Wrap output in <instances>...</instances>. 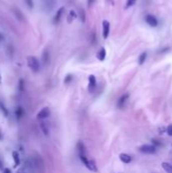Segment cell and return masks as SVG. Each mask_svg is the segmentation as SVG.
I'll list each match as a JSON object with an SVG mask.
<instances>
[{"instance_id": "obj_6", "label": "cell", "mask_w": 172, "mask_h": 173, "mask_svg": "<svg viewBox=\"0 0 172 173\" xmlns=\"http://www.w3.org/2000/svg\"><path fill=\"white\" fill-rule=\"evenodd\" d=\"M96 87V78L94 75H90L88 77V90L89 92H93Z\"/></svg>"}, {"instance_id": "obj_13", "label": "cell", "mask_w": 172, "mask_h": 173, "mask_svg": "<svg viewBox=\"0 0 172 173\" xmlns=\"http://www.w3.org/2000/svg\"><path fill=\"white\" fill-rule=\"evenodd\" d=\"M42 60L45 65H48L50 63V52L48 50H45L42 55Z\"/></svg>"}, {"instance_id": "obj_26", "label": "cell", "mask_w": 172, "mask_h": 173, "mask_svg": "<svg viewBox=\"0 0 172 173\" xmlns=\"http://www.w3.org/2000/svg\"><path fill=\"white\" fill-rule=\"evenodd\" d=\"M94 2H95V0H87V6H88V7H91Z\"/></svg>"}, {"instance_id": "obj_31", "label": "cell", "mask_w": 172, "mask_h": 173, "mask_svg": "<svg viewBox=\"0 0 172 173\" xmlns=\"http://www.w3.org/2000/svg\"><path fill=\"white\" fill-rule=\"evenodd\" d=\"M16 173H26V170H24V169H22V168H21V169L17 170V172H16Z\"/></svg>"}, {"instance_id": "obj_15", "label": "cell", "mask_w": 172, "mask_h": 173, "mask_svg": "<svg viewBox=\"0 0 172 173\" xmlns=\"http://www.w3.org/2000/svg\"><path fill=\"white\" fill-rule=\"evenodd\" d=\"M12 157H13V161H14V167H17L20 163L19 160V154L17 151H13L12 152Z\"/></svg>"}, {"instance_id": "obj_5", "label": "cell", "mask_w": 172, "mask_h": 173, "mask_svg": "<svg viewBox=\"0 0 172 173\" xmlns=\"http://www.w3.org/2000/svg\"><path fill=\"white\" fill-rule=\"evenodd\" d=\"M50 113H51V111H50L49 108H44L39 111L36 117H38V120H45V118H47L48 117H50Z\"/></svg>"}, {"instance_id": "obj_12", "label": "cell", "mask_w": 172, "mask_h": 173, "mask_svg": "<svg viewBox=\"0 0 172 173\" xmlns=\"http://www.w3.org/2000/svg\"><path fill=\"white\" fill-rule=\"evenodd\" d=\"M76 18H77L76 11H74V10H70V11H69V14H68V16H67L68 23H71V22H73L75 19H76Z\"/></svg>"}, {"instance_id": "obj_33", "label": "cell", "mask_w": 172, "mask_h": 173, "mask_svg": "<svg viewBox=\"0 0 172 173\" xmlns=\"http://www.w3.org/2000/svg\"><path fill=\"white\" fill-rule=\"evenodd\" d=\"M2 139H3V136H2L1 132H0V140H2Z\"/></svg>"}, {"instance_id": "obj_2", "label": "cell", "mask_w": 172, "mask_h": 173, "mask_svg": "<svg viewBox=\"0 0 172 173\" xmlns=\"http://www.w3.org/2000/svg\"><path fill=\"white\" fill-rule=\"evenodd\" d=\"M27 65L31 68V70L33 72H39L41 68V64L39 62V60L34 56H31L27 58Z\"/></svg>"}, {"instance_id": "obj_19", "label": "cell", "mask_w": 172, "mask_h": 173, "mask_svg": "<svg viewBox=\"0 0 172 173\" xmlns=\"http://www.w3.org/2000/svg\"><path fill=\"white\" fill-rule=\"evenodd\" d=\"M0 108H1V110L3 111V113H4V115H5L6 117H8V115H9V112H8V110H7V108H6V106L4 105V103L2 101H0Z\"/></svg>"}, {"instance_id": "obj_10", "label": "cell", "mask_w": 172, "mask_h": 173, "mask_svg": "<svg viewBox=\"0 0 172 173\" xmlns=\"http://www.w3.org/2000/svg\"><path fill=\"white\" fill-rule=\"evenodd\" d=\"M77 151L78 154L80 155H86V150H85V146L82 142H78L77 143Z\"/></svg>"}, {"instance_id": "obj_22", "label": "cell", "mask_w": 172, "mask_h": 173, "mask_svg": "<svg viewBox=\"0 0 172 173\" xmlns=\"http://www.w3.org/2000/svg\"><path fill=\"white\" fill-rule=\"evenodd\" d=\"M137 0H127V4H126V8H130L133 5H135Z\"/></svg>"}, {"instance_id": "obj_23", "label": "cell", "mask_w": 172, "mask_h": 173, "mask_svg": "<svg viewBox=\"0 0 172 173\" xmlns=\"http://www.w3.org/2000/svg\"><path fill=\"white\" fill-rule=\"evenodd\" d=\"M72 79H73V76L71 74H68L67 76H66V78H65V80H64V82H65V84H69L71 81H72Z\"/></svg>"}, {"instance_id": "obj_18", "label": "cell", "mask_w": 172, "mask_h": 173, "mask_svg": "<svg viewBox=\"0 0 172 173\" xmlns=\"http://www.w3.org/2000/svg\"><path fill=\"white\" fill-rule=\"evenodd\" d=\"M162 167H163V169L166 171L167 173H172V165L167 162H163L162 163Z\"/></svg>"}, {"instance_id": "obj_21", "label": "cell", "mask_w": 172, "mask_h": 173, "mask_svg": "<svg viewBox=\"0 0 172 173\" xmlns=\"http://www.w3.org/2000/svg\"><path fill=\"white\" fill-rule=\"evenodd\" d=\"M146 58H147L146 52L145 53H143V54H141V56H140V58H139V64L140 65H143L144 62H145V60H146Z\"/></svg>"}, {"instance_id": "obj_3", "label": "cell", "mask_w": 172, "mask_h": 173, "mask_svg": "<svg viewBox=\"0 0 172 173\" xmlns=\"http://www.w3.org/2000/svg\"><path fill=\"white\" fill-rule=\"evenodd\" d=\"M139 150L144 154H154L156 152V147L154 145H143L139 148Z\"/></svg>"}, {"instance_id": "obj_8", "label": "cell", "mask_w": 172, "mask_h": 173, "mask_svg": "<svg viewBox=\"0 0 172 173\" xmlns=\"http://www.w3.org/2000/svg\"><path fill=\"white\" fill-rule=\"evenodd\" d=\"M128 98H129V94H128V93L121 95V96L120 97V99H118V108H123V106H125V104H126V102H127Z\"/></svg>"}, {"instance_id": "obj_20", "label": "cell", "mask_w": 172, "mask_h": 173, "mask_svg": "<svg viewBox=\"0 0 172 173\" xmlns=\"http://www.w3.org/2000/svg\"><path fill=\"white\" fill-rule=\"evenodd\" d=\"M41 129H42L43 133L45 134V136L49 135V130H48V127H47V126H46L45 122H42V124H41Z\"/></svg>"}, {"instance_id": "obj_29", "label": "cell", "mask_w": 172, "mask_h": 173, "mask_svg": "<svg viewBox=\"0 0 172 173\" xmlns=\"http://www.w3.org/2000/svg\"><path fill=\"white\" fill-rule=\"evenodd\" d=\"M152 142H153V144H154L155 147H156V146H161V143H160V142H157L156 140H152Z\"/></svg>"}, {"instance_id": "obj_30", "label": "cell", "mask_w": 172, "mask_h": 173, "mask_svg": "<svg viewBox=\"0 0 172 173\" xmlns=\"http://www.w3.org/2000/svg\"><path fill=\"white\" fill-rule=\"evenodd\" d=\"M3 173H11V171L9 168H5V169H3Z\"/></svg>"}, {"instance_id": "obj_24", "label": "cell", "mask_w": 172, "mask_h": 173, "mask_svg": "<svg viewBox=\"0 0 172 173\" xmlns=\"http://www.w3.org/2000/svg\"><path fill=\"white\" fill-rule=\"evenodd\" d=\"M80 17H81L82 22H85V11L83 9H80Z\"/></svg>"}, {"instance_id": "obj_14", "label": "cell", "mask_w": 172, "mask_h": 173, "mask_svg": "<svg viewBox=\"0 0 172 173\" xmlns=\"http://www.w3.org/2000/svg\"><path fill=\"white\" fill-rule=\"evenodd\" d=\"M97 59L99 61H104L105 57H106V51H105L104 48H101V49L99 50V51L97 52Z\"/></svg>"}, {"instance_id": "obj_7", "label": "cell", "mask_w": 172, "mask_h": 173, "mask_svg": "<svg viewBox=\"0 0 172 173\" xmlns=\"http://www.w3.org/2000/svg\"><path fill=\"white\" fill-rule=\"evenodd\" d=\"M146 22L149 24V26H158V20L157 18H156L154 15H151V14H148L145 18Z\"/></svg>"}, {"instance_id": "obj_9", "label": "cell", "mask_w": 172, "mask_h": 173, "mask_svg": "<svg viewBox=\"0 0 172 173\" xmlns=\"http://www.w3.org/2000/svg\"><path fill=\"white\" fill-rule=\"evenodd\" d=\"M63 13H64V7L62 6V7L59 8L58 11H57L56 15H55L54 19H53V22H54V23H58V22L60 21V19H61L62 15H63Z\"/></svg>"}, {"instance_id": "obj_35", "label": "cell", "mask_w": 172, "mask_h": 173, "mask_svg": "<svg viewBox=\"0 0 172 173\" xmlns=\"http://www.w3.org/2000/svg\"><path fill=\"white\" fill-rule=\"evenodd\" d=\"M2 167H3V166H2V163L0 162V169H2Z\"/></svg>"}, {"instance_id": "obj_27", "label": "cell", "mask_w": 172, "mask_h": 173, "mask_svg": "<svg viewBox=\"0 0 172 173\" xmlns=\"http://www.w3.org/2000/svg\"><path fill=\"white\" fill-rule=\"evenodd\" d=\"M167 134H168L169 136H172V125L167 127Z\"/></svg>"}, {"instance_id": "obj_4", "label": "cell", "mask_w": 172, "mask_h": 173, "mask_svg": "<svg viewBox=\"0 0 172 173\" xmlns=\"http://www.w3.org/2000/svg\"><path fill=\"white\" fill-rule=\"evenodd\" d=\"M109 31H111V24L107 20L102 21V36L104 40H106L109 36Z\"/></svg>"}, {"instance_id": "obj_11", "label": "cell", "mask_w": 172, "mask_h": 173, "mask_svg": "<svg viewBox=\"0 0 172 173\" xmlns=\"http://www.w3.org/2000/svg\"><path fill=\"white\" fill-rule=\"evenodd\" d=\"M120 159H121V162L126 163V164H129V163H131V161H132V157H131L130 155L125 154V153H121L120 155Z\"/></svg>"}, {"instance_id": "obj_1", "label": "cell", "mask_w": 172, "mask_h": 173, "mask_svg": "<svg viewBox=\"0 0 172 173\" xmlns=\"http://www.w3.org/2000/svg\"><path fill=\"white\" fill-rule=\"evenodd\" d=\"M79 158H80V160L83 162L84 165H85L86 167L90 170V171H94V172L97 171V167H96L95 162L93 160H90V159L87 158L86 155H80Z\"/></svg>"}, {"instance_id": "obj_25", "label": "cell", "mask_w": 172, "mask_h": 173, "mask_svg": "<svg viewBox=\"0 0 172 173\" xmlns=\"http://www.w3.org/2000/svg\"><path fill=\"white\" fill-rule=\"evenodd\" d=\"M24 1H26V4L31 9L34 7V0H24Z\"/></svg>"}, {"instance_id": "obj_16", "label": "cell", "mask_w": 172, "mask_h": 173, "mask_svg": "<svg viewBox=\"0 0 172 173\" xmlns=\"http://www.w3.org/2000/svg\"><path fill=\"white\" fill-rule=\"evenodd\" d=\"M24 111L21 106H18V108H16V109H15V117H16L17 120H19V118H21L24 117Z\"/></svg>"}, {"instance_id": "obj_34", "label": "cell", "mask_w": 172, "mask_h": 173, "mask_svg": "<svg viewBox=\"0 0 172 173\" xmlns=\"http://www.w3.org/2000/svg\"><path fill=\"white\" fill-rule=\"evenodd\" d=\"M1 82H2V77H1V74H0V84H1Z\"/></svg>"}, {"instance_id": "obj_17", "label": "cell", "mask_w": 172, "mask_h": 173, "mask_svg": "<svg viewBox=\"0 0 172 173\" xmlns=\"http://www.w3.org/2000/svg\"><path fill=\"white\" fill-rule=\"evenodd\" d=\"M55 5V0H45V6L48 10H52Z\"/></svg>"}, {"instance_id": "obj_32", "label": "cell", "mask_w": 172, "mask_h": 173, "mask_svg": "<svg viewBox=\"0 0 172 173\" xmlns=\"http://www.w3.org/2000/svg\"><path fill=\"white\" fill-rule=\"evenodd\" d=\"M2 41H3V36H2L1 33H0V44L2 43Z\"/></svg>"}, {"instance_id": "obj_28", "label": "cell", "mask_w": 172, "mask_h": 173, "mask_svg": "<svg viewBox=\"0 0 172 173\" xmlns=\"http://www.w3.org/2000/svg\"><path fill=\"white\" fill-rule=\"evenodd\" d=\"M19 89L20 91H24V80H19Z\"/></svg>"}]
</instances>
